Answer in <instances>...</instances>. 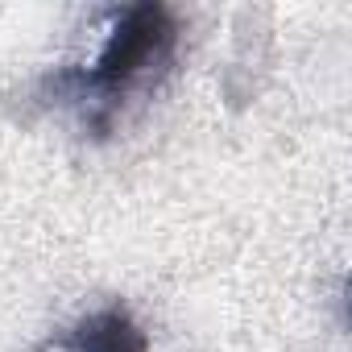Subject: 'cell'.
Segmentation results:
<instances>
[{
  "instance_id": "cell-1",
  "label": "cell",
  "mask_w": 352,
  "mask_h": 352,
  "mask_svg": "<svg viewBox=\"0 0 352 352\" xmlns=\"http://www.w3.org/2000/svg\"><path fill=\"white\" fill-rule=\"evenodd\" d=\"M174 46H179V21L166 5L116 9L96 63L87 71H63L54 91L83 112V124L108 133L124 100L170 67Z\"/></svg>"
},
{
  "instance_id": "cell-2",
  "label": "cell",
  "mask_w": 352,
  "mask_h": 352,
  "mask_svg": "<svg viewBox=\"0 0 352 352\" xmlns=\"http://www.w3.org/2000/svg\"><path fill=\"white\" fill-rule=\"evenodd\" d=\"M67 352H149V340L124 307H100L71 327Z\"/></svg>"
}]
</instances>
